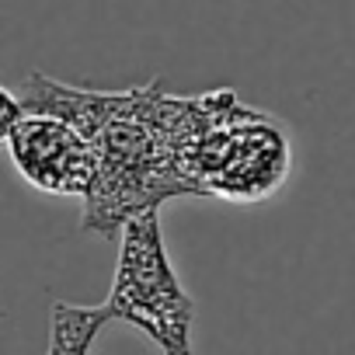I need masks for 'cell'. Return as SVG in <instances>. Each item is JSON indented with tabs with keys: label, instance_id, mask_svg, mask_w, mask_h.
Instances as JSON below:
<instances>
[{
	"label": "cell",
	"instance_id": "obj_1",
	"mask_svg": "<svg viewBox=\"0 0 355 355\" xmlns=\"http://www.w3.org/2000/svg\"><path fill=\"white\" fill-rule=\"evenodd\" d=\"M18 101L25 112L56 115L91 139L98 167L84 196V230L115 237L129 216L192 196L182 157L241 98L230 87L182 98L167 94L160 80L129 91H87L32 73Z\"/></svg>",
	"mask_w": 355,
	"mask_h": 355
},
{
	"label": "cell",
	"instance_id": "obj_2",
	"mask_svg": "<svg viewBox=\"0 0 355 355\" xmlns=\"http://www.w3.org/2000/svg\"><path fill=\"white\" fill-rule=\"evenodd\" d=\"M119 258L108 300L101 303L108 324L122 320L136 327L160 355H196V300L178 279L160 213L143 209L119 227Z\"/></svg>",
	"mask_w": 355,
	"mask_h": 355
},
{
	"label": "cell",
	"instance_id": "obj_3",
	"mask_svg": "<svg viewBox=\"0 0 355 355\" xmlns=\"http://www.w3.org/2000/svg\"><path fill=\"white\" fill-rule=\"evenodd\" d=\"M293 150L286 129L258 108L234 105L182 157L192 196H220L227 202H261L289 178Z\"/></svg>",
	"mask_w": 355,
	"mask_h": 355
},
{
	"label": "cell",
	"instance_id": "obj_4",
	"mask_svg": "<svg viewBox=\"0 0 355 355\" xmlns=\"http://www.w3.org/2000/svg\"><path fill=\"white\" fill-rule=\"evenodd\" d=\"M11 164L28 185L49 196L84 199L94 182V146L91 139L56 115L25 112L8 136Z\"/></svg>",
	"mask_w": 355,
	"mask_h": 355
},
{
	"label": "cell",
	"instance_id": "obj_5",
	"mask_svg": "<svg viewBox=\"0 0 355 355\" xmlns=\"http://www.w3.org/2000/svg\"><path fill=\"white\" fill-rule=\"evenodd\" d=\"M108 324L101 306H73L53 303L49 306V348L46 355H91L98 331Z\"/></svg>",
	"mask_w": 355,
	"mask_h": 355
},
{
	"label": "cell",
	"instance_id": "obj_6",
	"mask_svg": "<svg viewBox=\"0 0 355 355\" xmlns=\"http://www.w3.org/2000/svg\"><path fill=\"white\" fill-rule=\"evenodd\" d=\"M21 115H25V108H21L18 94L0 84V143H8V136H11V129L21 122Z\"/></svg>",
	"mask_w": 355,
	"mask_h": 355
}]
</instances>
